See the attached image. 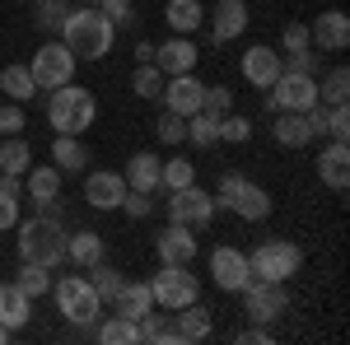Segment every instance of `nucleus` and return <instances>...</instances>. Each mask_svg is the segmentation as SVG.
<instances>
[{"label":"nucleus","mask_w":350,"mask_h":345,"mask_svg":"<svg viewBox=\"0 0 350 345\" xmlns=\"http://www.w3.org/2000/svg\"><path fill=\"white\" fill-rule=\"evenodd\" d=\"M61 42L75 52V61H103L117 42V28L98 10H70L66 24H61Z\"/></svg>","instance_id":"obj_1"},{"label":"nucleus","mask_w":350,"mask_h":345,"mask_svg":"<svg viewBox=\"0 0 350 345\" xmlns=\"http://www.w3.org/2000/svg\"><path fill=\"white\" fill-rule=\"evenodd\" d=\"M94 117H98V98L80 89V84H61L52 89V98H47V122L56 126V135H84L94 126Z\"/></svg>","instance_id":"obj_2"},{"label":"nucleus","mask_w":350,"mask_h":345,"mask_svg":"<svg viewBox=\"0 0 350 345\" xmlns=\"http://www.w3.org/2000/svg\"><path fill=\"white\" fill-rule=\"evenodd\" d=\"M19 229V262H38V266H61L66 262V234L56 215H38L14 224Z\"/></svg>","instance_id":"obj_3"},{"label":"nucleus","mask_w":350,"mask_h":345,"mask_svg":"<svg viewBox=\"0 0 350 345\" xmlns=\"http://www.w3.org/2000/svg\"><path fill=\"white\" fill-rule=\"evenodd\" d=\"M299 266H304V252H299V243H290V238H267V243H257V247L247 252L252 280L285 285L290 275H299Z\"/></svg>","instance_id":"obj_4"},{"label":"nucleus","mask_w":350,"mask_h":345,"mask_svg":"<svg viewBox=\"0 0 350 345\" xmlns=\"http://www.w3.org/2000/svg\"><path fill=\"white\" fill-rule=\"evenodd\" d=\"M52 299L70 327H94L103 318V299L89 285V275H61V285H52Z\"/></svg>","instance_id":"obj_5"},{"label":"nucleus","mask_w":350,"mask_h":345,"mask_svg":"<svg viewBox=\"0 0 350 345\" xmlns=\"http://www.w3.org/2000/svg\"><path fill=\"white\" fill-rule=\"evenodd\" d=\"M215 206L234 210L239 219H247V224H257V219L271 215V196H267V187L247 182L243 173H224V178H219V191H215Z\"/></svg>","instance_id":"obj_6"},{"label":"nucleus","mask_w":350,"mask_h":345,"mask_svg":"<svg viewBox=\"0 0 350 345\" xmlns=\"http://www.w3.org/2000/svg\"><path fill=\"white\" fill-rule=\"evenodd\" d=\"M150 294H154V308L173 313V308L201 299V280L191 275L187 266H159V275L150 280Z\"/></svg>","instance_id":"obj_7"},{"label":"nucleus","mask_w":350,"mask_h":345,"mask_svg":"<svg viewBox=\"0 0 350 345\" xmlns=\"http://www.w3.org/2000/svg\"><path fill=\"white\" fill-rule=\"evenodd\" d=\"M267 107L271 112H308V107H318V75L280 70V80L267 89Z\"/></svg>","instance_id":"obj_8"},{"label":"nucleus","mask_w":350,"mask_h":345,"mask_svg":"<svg viewBox=\"0 0 350 345\" xmlns=\"http://www.w3.org/2000/svg\"><path fill=\"white\" fill-rule=\"evenodd\" d=\"M239 294H243V313H247V322H257V327H267V322H275V318L290 313V290H285V285L247 280Z\"/></svg>","instance_id":"obj_9"},{"label":"nucleus","mask_w":350,"mask_h":345,"mask_svg":"<svg viewBox=\"0 0 350 345\" xmlns=\"http://www.w3.org/2000/svg\"><path fill=\"white\" fill-rule=\"evenodd\" d=\"M75 52L66 47V42H47V47H38L33 52V66H28V75L38 89H61V84L75 80Z\"/></svg>","instance_id":"obj_10"},{"label":"nucleus","mask_w":350,"mask_h":345,"mask_svg":"<svg viewBox=\"0 0 350 345\" xmlns=\"http://www.w3.org/2000/svg\"><path fill=\"white\" fill-rule=\"evenodd\" d=\"M215 196L211 191H201L196 182L178 187V191H168V224H187V229H201V224H211L215 219Z\"/></svg>","instance_id":"obj_11"},{"label":"nucleus","mask_w":350,"mask_h":345,"mask_svg":"<svg viewBox=\"0 0 350 345\" xmlns=\"http://www.w3.org/2000/svg\"><path fill=\"white\" fill-rule=\"evenodd\" d=\"M211 280H215L224 294H239L243 285L252 280L247 252H239V247H215V252H211Z\"/></svg>","instance_id":"obj_12"},{"label":"nucleus","mask_w":350,"mask_h":345,"mask_svg":"<svg viewBox=\"0 0 350 345\" xmlns=\"http://www.w3.org/2000/svg\"><path fill=\"white\" fill-rule=\"evenodd\" d=\"M280 70H285V61L275 47L267 42H252L247 52H243V80L252 84V89H271V84L280 80Z\"/></svg>","instance_id":"obj_13"},{"label":"nucleus","mask_w":350,"mask_h":345,"mask_svg":"<svg viewBox=\"0 0 350 345\" xmlns=\"http://www.w3.org/2000/svg\"><path fill=\"white\" fill-rule=\"evenodd\" d=\"M163 107L168 112H178V117H191V112H201V98H206V84L196 80V75H168L163 80Z\"/></svg>","instance_id":"obj_14"},{"label":"nucleus","mask_w":350,"mask_h":345,"mask_svg":"<svg viewBox=\"0 0 350 345\" xmlns=\"http://www.w3.org/2000/svg\"><path fill=\"white\" fill-rule=\"evenodd\" d=\"M308 42H313L318 52H346V47H350L346 10H327V14H318V19L308 24Z\"/></svg>","instance_id":"obj_15"},{"label":"nucleus","mask_w":350,"mask_h":345,"mask_svg":"<svg viewBox=\"0 0 350 345\" xmlns=\"http://www.w3.org/2000/svg\"><path fill=\"white\" fill-rule=\"evenodd\" d=\"M196 61H201V52H196V42L187 33H173L168 42L154 47V66L163 75H187V70H196Z\"/></svg>","instance_id":"obj_16"},{"label":"nucleus","mask_w":350,"mask_h":345,"mask_svg":"<svg viewBox=\"0 0 350 345\" xmlns=\"http://www.w3.org/2000/svg\"><path fill=\"white\" fill-rule=\"evenodd\" d=\"M154 252H159L163 266H191L196 262V238H191L187 224H168L159 238H154Z\"/></svg>","instance_id":"obj_17"},{"label":"nucleus","mask_w":350,"mask_h":345,"mask_svg":"<svg viewBox=\"0 0 350 345\" xmlns=\"http://www.w3.org/2000/svg\"><path fill=\"white\" fill-rule=\"evenodd\" d=\"M122 196H126V178L122 173H89L84 178V201L94 210H122Z\"/></svg>","instance_id":"obj_18"},{"label":"nucleus","mask_w":350,"mask_h":345,"mask_svg":"<svg viewBox=\"0 0 350 345\" xmlns=\"http://www.w3.org/2000/svg\"><path fill=\"white\" fill-rule=\"evenodd\" d=\"M173 331H178V345H196L215 331V318L201 303H183V308H173Z\"/></svg>","instance_id":"obj_19"},{"label":"nucleus","mask_w":350,"mask_h":345,"mask_svg":"<svg viewBox=\"0 0 350 345\" xmlns=\"http://www.w3.org/2000/svg\"><path fill=\"white\" fill-rule=\"evenodd\" d=\"M318 178H323L332 191H346L350 187V145L346 140H332L323 154H318Z\"/></svg>","instance_id":"obj_20"},{"label":"nucleus","mask_w":350,"mask_h":345,"mask_svg":"<svg viewBox=\"0 0 350 345\" xmlns=\"http://www.w3.org/2000/svg\"><path fill=\"white\" fill-rule=\"evenodd\" d=\"M243 28H247V5L243 0H219L215 10H211V38H215L219 47L234 42Z\"/></svg>","instance_id":"obj_21"},{"label":"nucleus","mask_w":350,"mask_h":345,"mask_svg":"<svg viewBox=\"0 0 350 345\" xmlns=\"http://www.w3.org/2000/svg\"><path fill=\"white\" fill-rule=\"evenodd\" d=\"M313 122H308V112H275V145H285V150H304V145H313Z\"/></svg>","instance_id":"obj_22"},{"label":"nucleus","mask_w":350,"mask_h":345,"mask_svg":"<svg viewBox=\"0 0 350 345\" xmlns=\"http://www.w3.org/2000/svg\"><path fill=\"white\" fill-rule=\"evenodd\" d=\"M159 154H150V150H135L131 159H126V187L131 191H159Z\"/></svg>","instance_id":"obj_23"},{"label":"nucleus","mask_w":350,"mask_h":345,"mask_svg":"<svg viewBox=\"0 0 350 345\" xmlns=\"http://www.w3.org/2000/svg\"><path fill=\"white\" fill-rule=\"evenodd\" d=\"M28 313H33V299H28L14 280H10V285H0V327L24 331V327H28Z\"/></svg>","instance_id":"obj_24"},{"label":"nucleus","mask_w":350,"mask_h":345,"mask_svg":"<svg viewBox=\"0 0 350 345\" xmlns=\"http://www.w3.org/2000/svg\"><path fill=\"white\" fill-rule=\"evenodd\" d=\"M112 308H117V318H131V322H140L150 308H154V294H150V280H126L122 285V294L112 299Z\"/></svg>","instance_id":"obj_25"},{"label":"nucleus","mask_w":350,"mask_h":345,"mask_svg":"<svg viewBox=\"0 0 350 345\" xmlns=\"http://www.w3.org/2000/svg\"><path fill=\"white\" fill-rule=\"evenodd\" d=\"M28 201H38V206H47V201H61V168H56V163L28 168Z\"/></svg>","instance_id":"obj_26"},{"label":"nucleus","mask_w":350,"mask_h":345,"mask_svg":"<svg viewBox=\"0 0 350 345\" xmlns=\"http://www.w3.org/2000/svg\"><path fill=\"white\" fill-rule=\"evenodd\" d=\"M135 336H140V341H150V345H178V331H173V313H154V308H150V313H145V318L135 322Z\"/></svg>","instance_id":"obj_27"},{"label":"nucleus","mask_w":350,"mask_h":345,"mask_svg":"<svg viewBox=\"0 0 350 345\" xmlns=\"http://www.w3.org/2000/svg\"><path fill=\"white\" fill-rule=\"evenodd\" d=\"M66 262H75V266L103 262V238H98L94 229H80V234H70V238H66Z\"/></svg>","instance_id":"obj_28"},{"label":"nucleus","mask_w":350,"mask_h":345,"mask_svg":"<svg viewBox=\"0 0 350 345\" xmlns=\"http://www.w3.org/2000/svg\"><path fill=\"white\" fill-rule=\"evenodd\" d=\"M52 163L61 173H80L84 163H89V150L80 145V135H56L52 140Z\"/></svg>","instance_id":"obj_29"},{"label":"nucleus","mask_w":350,"mask_h":345,"mask_svg":"<svg viewBox=\"0 0 350 345\" xmlns=\"http://www.w3.org/2000/svg\"><path fill=\"white\" fill-rule=\"evenodd\" d=\"M28 163H33L28 140H19V135H5V145H0V173H5V178H24Z\"/></svg>","instance_id":"obj_30"},{"label":"nucleus","mask_w":350,"mask_h":345,"mask_svg":"<svg viewBox=\"0 0 350 345\" xmlns=\"http://www.w3.org/2000/svg\"><path fill=\"white\" fill-rule=\"evenodd\" d=\"M163 19L173 33H196L201 19H206V10H201V0H168V10H163Z\"/></svg>","instance_id":"obj_31"},{"label":"nucleus","mask_w":350,"mask_h":345,"mask_svg":"<svg viewBox=\"0 0 350 345\" xmlns=\"http://www.w3.org/2000/svg\"><path fill=\"white\" fill-rule=\"evenodd\" d=\"M0 94L10 98V103H28L33 94H38V84L28 75V66H5L0 70Z\"/></svg>","instance_id":"obj_32"},{"label":"nucleus","mask_w":350,"mask_h":345,"mask_svg":"<svg viewBox=\"0 0 350 345\" xmlns=\"http://www.w3.org/2000/svg\"><path fill=\"white\" fill-rule=\"evenodd\" d=\"M14 285H19L28 299H42V294H52V266L19 262V275H14Z\"/></svg>","instance_id":"obj_33"},{"label":"nucleus","mask_w":350,"mask_h":345,"mask_svg":"<svg viewBox=\"0 0 350 345\" xmlns=\"http://www.w3.org/2000/svg\"><path fill=\"white\" fill-rule=\"evenodd\" d=\"M187 140L196 145V150H211V145H219V117L215 112H191L187 117Z\"/></svg>","instance_id":"obj_34"},{"label":"nucleus","mask_w":350,"mask_h":345,"mask_svg":"<svg viewBox=\"0 0 350 345\" xmlns=\"http://www.w3.org/2000/svg\"><path fill=\"white\" fill-rule=\"evenodd\" d=\"M187 182H196V163L191 159H163L159 163V187L163 191H178V187H187Z\"/></svg>","instance_id":"obj_35"},{"label":"nucleus","mask_w":350,"mask_h":345,"mask_svg":"<svg viewBox=\"0 0 350 345\" xmlns=\"http://www.w3.org/2000/svg\"><path fill=\"white\" fill-rule=\"evenodd\" d=\"M19 196H24L19 178H5L0 173V229H14L19 224Z\"/></svg>","instance_id":"obj_36"},{"label":"nucleus","mask_w":350,"mask_h":345,"mask_svg":"<svg viewBox=\"0 0 350 345\" xmlns=\"http://www.w3.org/2000/svg\"><path fill=\"white\" fill-rule=\"evenodd\" d=\"M94 327H98L94 336H98L103 345H135V341H140V336H135V322L131 318H117V313H112L108 322H94Z\"/></svg>","instance_id":"obj_37"},{"label":"nucleus","mask_w":350,"mask_h":345,"mask_svg":"<svg viewBox=\"0 0 350 345\" xmlns=\"http://www.w3.org/2000/svg\"><path fill=\"white\" fill-rule=\"evenodd\" d=\"M163 75L154 61H145V66H135V75H131V89H135V98H159L163 94Z\"/></svg>","instance_id":"obj_38"},{"label":"nucleus","mask_w":350,"mask_h":345,"mask_svg":"<svg viewBox=\"0 0 350 345\" xmlns=\"http://www.w3.org/2000/svg\"><path fill=\"white\" fill-rule=\"evenodd\" d=\"M346 98H350V70L336 66V70H327V80H318V103H346Z\"/></svg>","instance_id":"obj_39"},{"label":"nucleus","mask_w":350,"mask_h":345,"mask_svg":"<svg viewBox=\"0 0 350 345\" xmlns=\"http://www.w3.org/2000/svg\"><path fill=\"white\" fill-rule=\"evenodd\" d=\"M94 290H98V299L103 303H112L117 294H122V285H126V275L117 271V266H103V262H94V280H89Z\"/></svg>","instance_id":"obj_40"},{"label":"nucleus","mask_w":350,"mask_h":345,"mask_svg":"<svg viewBox=\"0 0 350 345\" xmlns=\"http://www.w3.org/2000/svg\"><path fill=\"white\" fill-rule=\"evenodd\" d=\"M154 135H159L163 145H183V140H187V117H178V112L163 107L159 122H154Z\"/></svg>","instance_id":"obj_41"},{"label":"nucleus","mask_w":350,"mask_h":345,"mask_svg":"<svg viewBox=\"0 0 350 345\" xmlns=\"http://www.w3.org/2000/svg\"><path fill=\"white\" fill-rule=\"evenodd\" d=\"M122 210H126V219H145V215L154 210V191H131V187H126Z\"/></svg>","instance_id":"obj_42"},{"label":"nucleus","mask_w":350,"mask_h":345,"mask_svg":"<svg viewBox=\"0 0 350 345\" xmlns=\"http://www.w3.org/2000/svg\"><path fill=\"white\" fill-rule=\"evenodd\" d=\"M247 135H252L247 117H234V112H224V117H219V140H229V145H243Z\"/></svg>","instance_id":"obj_43"},{"label":"nucleus","mask_w":350,"mask_h":345,"mask_svg":"<svg viewBox=\"0 0 350 345\" xmlns=\"http://www.w3.org/2000/svg\"><path fill=\"white\" fill-rule=\"evenodd\" d=\"M201 107H206V112H215V117H224V112L234 107V89H224V84H211V89H206V98H201Z\"/></svg>","instance_id":"obj_44"},{"label":"nucleus","mask_w":350,"mask_h":345,"mask_svg":"<svg viewBox=\"0 0 350 345\" xmlns=\"http://www.w3.org/2000/svg\"><path fill=\"white\" fill-rule=\"evenodd\" d=\"M66 14H70V10H66L61 0H42V5H38V28H61Z\"/></svg>","instance_id":"obj_45"},{"label":"nucleus","mask_w":350,"mask_h":345,"mask_svg":"<svg viewBox=\"0 0 350 345\" xmlns=\"http://www.w3.org/2000/svg\"><path fill=\"white\" fill-rule=\"evenodd\" d=\"M94 10H98V14H108V19H112V28L131 24V0H98Z\"/></svg>","instance_id":"obj_46"},{"label":"nucleus","mask_w":350,"mask_h":345,"mask_svg":"<svg viewBox=\"0 0 350 345\" xmlns=\"http://www.w3.org/2000/svg\"><path fill=\"white\" fill-rule=\"evenodd\" d=\"M285 70H295V75H318V52H313V47H304V52H290Z\"/></svg>","instance_id":"obj_47"},{"label":"nucleus","mask_w":350,"mask_h":345,"mask_svg":"<svg viewBox=\"0 0 350 345\" xmlns=\"http://www.w3.org/2000/svg\"><path fill=\"white\" fill-rule=\"evenodd\" d=\"M280 42H285V52H304V47H313V42H308V24H285Z\"/></svg>","instance_id":"obj_48"},{"label":"nucleus","mask_w":350,"mask_h":345,"mask_svg":"<svg viewBox=\"0 0 350 345\" xmlns=\"http://www.w3.org/2000/svg\"><path fill=\"white\" fill-rule=\"evenodd\" d=\"M19 131H24V107L19 103L0 107V135H19Z\"/></svg>","instance_id":"obj_49"},{"label":"nucleus","mask_w":350,"mask_h":345,"mask_svg":"<svg viewBox=\"0 0 350 345\" xmlns=\"http://www.w3.org/2000/svg\"><path fill=\"white\" fill-rule=\"evenodd\" d=\"M234 341H239V345H271L275 336H271L267 327H257V322H252V327H243V331L234 336Z\"/></svg>","instance_id":"obj_50"},{"label":"nucleus","mask_w":350,"mask_h":345,"mask_svg":"<svg viewBox=\"0 0 350 345\" xmlns=\"http://www.w3.org/2000/svg\"><path fill=\"white\" fill-rule=\"evenodd\" d=\"M135 61H140V66L154 61V42H135Z\"/></svg>","instance_id":"obj_51"},{"label":"nucleus","mask_w":350,"mask_h":345,"mask_svg":"<svg viewBox=\"0 0 350 345\" xmlns=\"http://www.w3.org/2000/svg\"><path fill=\"white\" fill-rule=\"evenodd\" d=\"M10 336H14V331H10V327H0V345H10Z\"/></svg>","instance_id":"obj_52"},{"label":"nucleus","mask_w":350,"mask_h":345,"mask_svg":"<svg viewBox=\"0 0 350 345\" xmlns=\"http://www.w3.org/2000/svg\"><path fill=\"white\" fill-rule=\"evenodd\" d=\"M33 5H42V0H33Z\"/></svg>","instance_id":"obj_53"}]
</instances>
